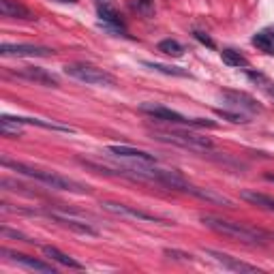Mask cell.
Returning <instances> with one entry per match:
<instances>
[{
  "label": "cell",
  "instance_id": "1",
  "mask_svg": "<svg viewBox=\"0 0 274 274\" xmlns=\"http://www.w3.org/2000/svg\"><path fill=\"white\" fill-rule=\"evenodd\" d=\"M3 167L15 169L18 174L43 182L45 187L56 189V191H69V193H77V195H86L88 193V187L67 178V176L56 174V172H47V169H39V167H32V165H26V163H18V161H9V159H3Z\"/></svg>",
  "mask_w": 274,
  "mask_h": 274
},
{
  "label": "cell",
  "instance_id": "2",
  "mask_svg": "<svg viewBox=\"0 0 274 274\" xmlns=\"http://www.w3.org/2000/svg\"><path fill=\"white\" fill-rule=\"evenodd\" d=\"M201 223H204L208 229L221 233V236L240 240V242H244V244H261V242H265V240L272 238L268 231H261V229H255V227H246V225H242V223H233V221L219 219V216H210V214L201 216Z\"/></svg>",
  "mask_w": 274,
  "mask_h": 274
},
{
  "label": "cell",
  "instance_id": "3",
  "mask_svg": "<svg viewBox=\"0 0 274 274\" xmlns=\"http://www.w3.org/2000/svg\"><path fill=\"white\" fill-rule=\"evenodd\" d=\"M152 137L165 144H174L178 148L184 150H193V152H206V150H214V142L210 137H201L197 133H189V131H180V128H169V131H161L155 128Z\"/></svg>",
  "mask_w": 274,
  "mask_h": 274
},
{
  "label": "cell",
  "instance_id": "4",
  "mask_svg": "<svg viewBox=\"0 0 274 274\" xmlns=\"http://www.w3.org/2000/svg\"><path fill=\"white\" fill-rule=\"evenodd\" d=\"M140 111H142V114H148L150 118H155V120L176 124V126H208V128H216V122H212V120L187 118V116H182V114H178V111L169 109L165 105H159V103H142Z\"/></svg>",
  "mask_w": 274,
  "mask_h": 274
},
{
  "label": "cell",
  "instance_id": "5",
  "mask_svg": "<svg viewBox=\"0 0 274 274\" xmlns=\"http://www.w3.org/2000/svg\"><path fill=\"white\" fill-rule=\"evenodd\" d=\"M64 73L69 77L77 79V82H84L88 86H103V88H111L116 86V77L109 73V71L94 67V64H86V62H75V64H67L64 67Z\"/></svg>",
  "mask_w": 274,
  "mask_h": 274
},
{
  "label": "cell",
  "instance_id": "6",
  "mask_svg": "<svg viewBox=\"0 0 274 274\" xmlns=\"http://www.w3.org/2000/svg\"><path fill=\"white\" fill-rule=\"evenodd\" d=\"M103 210L120 216V219H133V221H146V223H159V225H169L159 216L150 214V212H144V210H137L133 206H126V204H118V201H101Z\"/></svg>",
  "mask_w": 274,
  "mask_h": 274
},
{
  "label": "cell",
  "instance_id": "7",
  "mask_svg": "<svg viewBox=\"0 0 274 274\" xmlns=\"http://www.w3.org/2000/svg\"><path fill=\"white\" fill-rule=\"evenodd\" d=\"M3 56H18V58H50L54 50L43 45H26V43H3L0 45Z\"/></svg>",
  "mask_w": 274,
  "mask_h": 274
},
{
  "label": "cell",
  "instance_id": "8",
  "mask_svg": "<svg viewBox=\"0 0 274 274\" xmlns=\"http://www.w3.org/2000/svg\"><path fill=\"white\" fill-rule=\"evenodd\" d=\"M47 216H50L52 221H56L58 225H62V227H67V229L75 231V233H82V236H99V231H96L90 223L79 221V219H75V216H71V214H67V212L50 210V212H47Z\"/></svg>",
  "mask_w": 274,
  "mask_h": 274
},
{
  "label": "cell",
  "instance_id": "9",
  "mask_svg": "<svg viewBox=\"0 0 274 274\" xmlns=\"http://www.w3.org/2000/svg\"><path fill=\"white\" fill-rule=\"evenodd\" d=\"M221 96L225 99L229 107L233 109H242V111H251V114H257V111H261L263 107L257 103L251 94L246 92H240V90H223Z\"/></svg>",
  "mask_w": 274,
  "mask_h": 274
},
{
  "label": "cell",
  "instance_id": "10",
  "mask_svg": "<svg viewBox=\"0 0 274 274\" xmlns=\"http://www.w3.org/2000/svg\"><path fill=\"white\" fill-rule=\"evenodd\" d=\"M210 259H214L216 263H221L223 268H227V270H233V272H257L259 268L253 263H246V261H240L236 259V257H231L227 253H221V251H214V248H206L204 251Z\"/></svg>",
  "mask_w": 274,
  "mask_h": 274
},
{
  "label": "cell",
  "instance_id": "11",
  "mask_svg": "<svg viewBox=\"0 0 274 274\" xmlns=\"http://www.w3.org/2000/svg\"><path fill=\"white\" fill-rule=\"evenodd\" d=\"M15 75L22 77V79H28V82L47 86V88H58V86H60L58 77H56L54 73H50L47 69H41V67H24V69L18 71Z\"/></svg>",
  "mask_w": 274,
  "mask_h": 274
},
{
  "label": "cell",
  "instance_id": "12",
  "mask_svg": "<svg viewBox=\"0 0 274 274\" xmlns=\"http://www.w3.org/2000/svg\"><path fill=\"white\" fill-rule=\"evenodd\" d=\"M0 255L9 257L11 261L20 263V265H24V268H28V270H37V272H45V274H54V272H56L52 263H45V261H41V259H35V257L24 255V253L9 251V248H3V251H0Z\"/></svg>",
  "mask_w": 274,
  "mask_h": 274
},
{
  "label": "cell",
  "instance_id": "13",
  "mask_svg": "<svg viewBox=\"0 0 274 274\" xmlns=\"http://www.w3.org/2000/svg\"><path fill=\"white\" fill-rule=\"evenodd\" d=\"M187 193H189V195H193V197H197V199H204V201H208V204L227 206V208H233V206H236V201L229 199V197H225L223 193H216L214 189L195 187V184H191V182H189V187H187Z\"/></svg>",
  "mask_w": 274,
  "mask_h": 274
},
{
  "label": "cell",
  "instance_id": "14",
  "mask_svg": "<svg viewBox=\"0 0 274 274\" xmlns=\"http://www.w3.org/2000/svg\"><path fill=\"white\" fill-rule=\"evenodd\" d=\"M3 120H11L18 124H32V126H41L47 131H58V133H75V128H71L67 124H58V122H50V120H41V118H26V116H3Z\"/></svg>",
  "mask_w": 274,
  "mask_h": 274
},
{
  "label": "cell",
  "instance_id": "15",
  "mask_svg": "<svg viewBox=\"0 0 274 274\" xmlns=\"http://www.w3.org/2000/svg\"><path fill=\"white\" fill-rule=\"evenodd\" d=\"M111 155H116L120 159H131V161H140V163H157V157L150 155V152H144V150H137V148H131V146H114L107 148Z\"/></svg>",
  "mask_w": 274,
  "mask_h": 274
},
{
  "label": "cell",
  "instance_id": "16",
  "mask_svg": "<svg viewBox=\"0 0 274 274\" xmlns=\"http://www.w3.org/2000/svg\"><path fill=\"white\" fill-rule=\"evenodd\" d=\"M0 13H3V18L11 20H35V13L28 7L20 5L18 0H0Z\"/></svg>",
  "mask_w": 274,
  "mask_h": 274
},
{
  "label": "cell",
  "instance_id": "17",
  "mask_svg": "<svg viewBox=\"0 0 274 274\" xmlns=\"http://www.w3.org/2000/svg\"><path fill=\"white\" fill-rule=\"evenodd\" d=\"M43 255H45V257H50L52 261H56V263L64 265V268L84 270V263H79L77 259H73V257L67 255V253H62L60 248H56V246H43Z\"/></svg>",
  "mask_w": 274,
  "mask_h": 274
},
{
  "label": "cell",
  "instance_id": "18",
  "mask_svg": "<svg viewBox=\"0 0 274 274\" xmlns=\"http://www.w3.org/2000/svg\"><path fill=\"white\" fill-rule=\"evenodd\" d=\"M253 45L257 50H261L263 54L274 56V28H265V30L257 32L253 37Z\"/></svg>",
  "mask_w": 274,
  "mask_h": 274
},
{
  "label": "cell",
  "instance_id": "19",
  "mask_svg": "<svg viewBox=\"0 0 274 274\" xmlns=\"http://www.w3.org/2000/svg\"><path fill=\"white\" fill-rule=\"evenodd\" d=\"M240 197L244 201H251V204L259 206V208H265V210H272L274 212V197L270 195H263V193H255V191H242Z\"/></svg>",
  "mask_w": 274,
  "mask_h": 274
},
{
  "label": "cell",
  "instance_id": "20",
  "mask_svg": "<svg viewBox=\"0 0 274 274\" xmlns=\"http://www.w3.org/2000/svg\"><path fill=\"white\" fill-rule=\"evenodd\" d=\"M144 67L155 69L159 73H165V75H174V77H189V71H184L180 67H169V64H161V62H144Z\"/></svg>",
  "mask_w": 274,
  "mask_h": 274
},
{
  "label": "cell",
  "instance_id": "21",
  "mask_svg": "<svg viewBox=\"0 0 274 274\" xmlns=\"http://www.w3.org/2000/svg\"><path fill=\"white\" fill-rule=\"evenodd\" d=\"M221 58H223L225 64H229V67H244V69L248 67V60L240 52H236V50H223L221 52Z\"/></svg>",
  "mask_w": 274,
  "mask_h": 274
},
{
  "label": "cell",
  "instance_id": "22",
  "mask_svg": "<svg viewBox=\"0 0 274 274\" xmlns=\"http://www.w3.org/2000/svg\"><path fill=\"white\" fill-rule=\"evenodd\" d=\"M159 52H163L167 56H174V58H180L184 54V47L176 41V39H163V41L159 43Z\"/></svg>",
  "mask_w": 274,
  "mask_h": 274
},
{
  "label": "cell",
  "instance_id": "23",
  "mask_svg": "<svg viewBox=\"0 0 274 274\" xmlns=\"http://www.w3.org/2000/svg\"><path fill=\"white\" fill-rule=\"evenodd\" d=\"M216 116L223 118V120H229V122L233 124H246L248 122V116L242 114V111H229V109H216Z\"/></svg>",
  "mask_w": 274,
  "mask_h": 274
},
{
  "label": "cell",
  "instance_id": "24",
  "mask_svg": "<svg viewBox=\"0 0 274 274\" xmlns=\"http://www.w3.org/2000/svg\"><path fill=\"white\" fill-rule=\"evenodd\" d=\"M0 133H3L5 137H22V124L0 118Z\"/></svg>",
  "mask_w": 274,
  "mask_h": 274
},
{
  "label": "cell",
  "instance_id": "25",
  "mask_svg": "<svg viewBox=\"0 0 274 274\" xmlns=\"http://www.w3.org/2000/svg\"><path fill=\"white\" fill-rule=\"evenodd\" d=\"M165 257H169V259H176V261H193V255L191 253L178 251V248H165Z\"/></svg>",
  "mask_w": 274,
  "mask_h": 274
},
{
  "label": "cell",
  "instance_id": "26",
  "mask_svg": "<svg viewBox=\"0 0 274 274\" xmlns=\"http://www.w3.org/2000/svg\"><path fill=\"white\" fill-rule=\"evenodd\" d=\"M137 11L144 13L146 18H150L152 13H155V0H137Z\"/></svg>",
  "mask_w": 274,
  "mask_h": 274
},
{
  "label": "cell",
  "instance_id": "27",
  "mask_svg": "<svg viewBox=\"0 0 274 274\" xmlns=\"http://www.w3.org/2000/svg\"><path fill=\"white\" fill-rule=\"evenodd\" d=\"M3 236H7V238H18V240H22V242H28V244L35 242V240H32V238L24 236L22 231H13V229H9V227H3Z\"/></svg>",
  "mask_w": 274,
  "mask_h": 274
},
{
  "label": "cell",
  "instance_id": "28",
  "mask_svg": "<svg viewBox=\"0 0 274 274\" xmlns=\"http://www.w3.org/2000/svg\"><path fill=\"white\" fill-rule=\"evenodd\" d=\"M193 35H195V39H197L199 43H204L206 47H210V50H214V41L206 35V32H199V30H197V32H193Z\"/></svg>",
  "mask_w": 274,
  "mask_h": 274
},
{
  "label": "cell",
  "instance_id": "29",
  "mask_svg": "<svg viewBox=\"0 0 274 274\" xmlns=\"http://www.w3.org/2000/svg\"><path fill=\"white\" fill-rule=\"evenodd\" d=\"M96 7H116L114 0H94Z\"/></svg>",
  "mask_w": 274,
  "mask_h": 274
},
{
  "label": "cell",
  "instance_id": "30",
  "mask_svg": "<svg viewBox=\"0 0 274 274\" xmlns=\"http://www.w3.org/2000/svg\"><path fill=\"white\" fill-rule=\"evenodd\" d=\"M265 92H268L270 96H274V84H268V86H265Z\"/></svg>",
  "mask_w": 274,
  "mask_h": 274
},
{
  "label": "cell",
  "instance_id": "31",
  "mask_svg": "<svg viewBox=\"0 0 274 274\" xmlns=\"http://www.w3.org/2000/svg\"><path fill=\"white\" fill-rule=\"evenodd\" d=\"M62 3H75V0H62Z\"/></svg>",
  "mask_w": 274,
  "mask_h": 274
}]
</instances>
